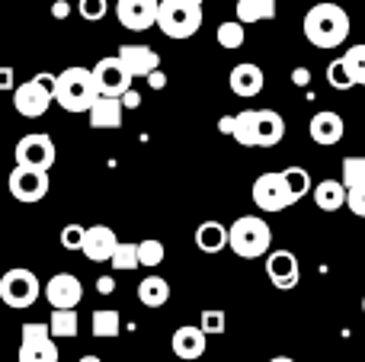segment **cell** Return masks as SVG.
<instances>
[{
    "instance_id": "cell-32",
    "label": "cell",
    "mask_w": 365,
    "mask_h": 362,
    "mask_svg": "<svg viewBox=\"0 0 365 362\" xmlns=\"http://www.w3.org/2000/svg\"><path fill=\"white\" fill-rule=\"evenodd\" d=\"M113 269H119V273H132V269H138L141 263H138V244H132V241H119V247H115V254H113Z\"/></svg>"
},
{
    "instance_id": "cell-6",
    "label": "cell",
    "mask_w": 365,
    "mask_h": 362,
    "mask_svg": "<svg viewBox=\"0 0 365 362\" xmlns=\"http://www.w3.org/2000/svg\"><path fill=\"white\" fill-rule=\"evenodd\" d=\"M158 29L167 38H192L202 29V6L195 4H170L160 0L158 10Z\"/></svg>"
},
{
    "instance_id": "cell-18",
    "label": "cell",
    "mask_w": 365,
    "mask_h": 362,
    "mask_svg": "<svg viewBox=\"0 0 365 362\" xmlns=\"http://www.w3.org/2000/svg\"><path fill=\"white\" fill-rule=\"evenodd\" d=\"M227 83H231V90L237 96L250 100V96H257L259 90L266 87V74H263V68H259V64L244 61V64H234V68H231V77H227Z\"/></svg>"
},
{
    "instance_id": "cell-46",
    "label": "cell",
    "mask_w": 365,
    "mask_h": 362,
    "mask_svg": "<svg viewBox=\"0 0 365 362\" xmlns=\"http://www.w3.org/2000/svg\"><path fill=\"white\" fill-rule=\"evenodd\" d=\"M295 83H308V71H304V68L295 71Z\"/></svg>"
},
{
    "instance_id": "cell-21",
    "label": "cell",
    "mask_w": 365,
    "mask_h": 362,
    "mask_svg": "<svg viewBox=\"0 0 365 362\" xmlns=\"http://www.w3.org/2000/svg\"><path fill=\"white\" fill-rule=\"evenodd\" d=\"M122 113H125L122 100H115V96H100V100L93 103V109L87 113V119L93 128H119Z\"/></svg>"
},
{
    "instance_id": "cell-14",
    "label": "cell",
    "mask_w": 365,
    "mask_h": 362,
    "mask_svg": "<svg viewBox=\"0 0 365 362\" xmlns=\"http://www.w3.org/2000/svg\"><path fill=\"white\" fill-rule=\"evenodd\" d=\"M266 276L276 289L289 292V289L298 286V276H302V267H298V257L292 250H272L266 254Z\"/></svg>"
},
{
    "instance_id": "cell-10",
    "label": "cell",
    "mask_w": 365,
    "mask_h": 362,
    "mask_svg": "<svg viewBox=\"0 0 365 362\" xmlns=\"http://www.w3.org/2000/svg\"><path fill=\"white\" fill-rule=\"evenodd\" d=\"M93 83H96V93L100 96H115V100H122V96L132 90V77H128V71L122 68L119 58H100V61L93 64Z\"/></svg>"
},
{
    "instance_id": "cell-4",
    "label": "cell",
    "mask_w": 365,
    "mask_h": 362,
    "mask_svg": "<svg viewBox=\"0 0 365 362\" xmlns=\"http://www.w3.org/2000/svg\"><path fill=\"white\" fill-rule=\"evenodd\" d=\"M51 87H55V77L51 74H36L32 81L16 83V90H13V109L23 119H42L51 109V103H55Z\"/></svg>"
},
{
    "instance_id": "cell-31",
    "label": "cell",
    "mask_w": 365,
    "mask_h": 362,
    "mask_svg": "<svg viewBox=\"0 0 365 362\" xmlns=\"http://www.w3.org/2000/svg\"><path fill=\"white\" fill-rule=\"evenodd\" d=\"M340 183L346 186V190H359V186H365V154H356V157L343 160Z\"/></svg>"
},
{
    "instance_id": "cell-47",
    "label": "cell",
    "mask_w": 365,
    "mask_h": 362,
    "mask_svg": "<svg viewBox=\"0 0 365 362\" xmlns=\"http://www.w3.org/2000/svg\"><path fill=\"white\" fill-rule=\"evenodd\" d=\"M170 4H195V6H202V0H170Z\"/></svg>"
},
{
    "instance_id": "cell-22",
    "label": "cell",
    "mask_w": 365,
    "mask_h": 362,
    "mask_svg": "<svg viewBox=\"0 0 365 362\" xmlns=\"http://www.w3.org/2000/svg\"><path fill=\"white\" fill-rule=\"evenodd\" d=\"M195 247H199L202 254H221V250L227 247V228L221 222H215V218L202 222L199 228H195Z\"/></svg>"
},
{
    "instance_id": "cell-44",
    "label": "cell",
    "mask_w": 365,
    "mask_h": 362,
    "mask_svg": "<svg viewBox=\"0 0 365 362\" xmlns=\"http://www.w3.org/2000/svg\"><path fill=\"white\" fill-rule=\"evenodd\" d=\"M122 106H125V109H138L141 106V93H138V90H128V93L122 96Z\"/></svg>"
},
{
    "instance_id": "cell-36",
    "label": "cell",
    "mask_w": 365,
    "mask_h": 362,
    "mask_svg": "<svg viewBox=\"0 0 365 362\" xmlns=\"http://www.w3.org/2000/svg\"><path fill=\"white\" fill-rule=\"evenodd\" d=\"M327 83L336 87V90H353L356 87L353 77H349V71H346V64H343V58H336V61L327 64Z\"/></svg>"
},
{
    "instance_id": "cell-19",
    "label": "cell",
    "mask_w": 365,
    "mask_h": 362,
    "mask_svg": "<svg viewBox=\"0 0 365 362\" xmlns=\"http://www.w3.org/2000/svg\"><path fill=\"white\" fill-rule=\"evenodd\" d=\"M208 346V337L199 331V324H182L173 331L170 337V350L177 359H199Z\"/></svg>"
},
{
    "instance_id": "cell-12",
    "label": "cell",
    "mask_w": 365,
    "mask_h": 362,
    "mask_svg": "<svg viewBox=\"0 0 365 362\" xmlns=\"http://www.w3.org/2000/svg\"><path fill=\"white\" fill-rule=\"evenodd\" d=\"M158 10L160 0H115V19L122 29L145 32L158 26Z\"/></svg>"
},
{
    "instance_id": "cell-33",
    "label": "cell",
    "mask_w": 365,
    "mask_h": 362,
    "mask_svg": "<svg viewBox=\"0 0 365 362\" xmlns=\"http://www.w3.org/2000/svg\"><path fill=\"white\" fill-rule=\"evenodd\" d=\"M340 58H343V64H346L356 87H365V45H353V48H346Z\"/></svg>"
},
{
    "instance_id": "cell-28",
    "label": "cell",
    "mask_w": 365,
    "mask_h": 362,
    "mask_svg": "<svg viewBox=\"0 0 365 362\" xmlns=\"http://www.w3.org/2000/svg\"><path fill=\"white\" fill-rule=\"evenodd\" d=\"M77 327H81V321H77V311L74 308H68V311H51V321H48V331H51V337H61V340H68V337H77Z\"/></svg>"
},
{
    "instance_id": "cell-7",
    "label": "cell",
    "mask_w": 365,
    "mask_h": 362,
    "mask_svg": "<svg viewBox=\"0 0 365 362\" xmlns=\"http://www.w3.org/2000/svg\"><path fill=\"white\" fill-rule=\"evenodd\" d=\"M13 157H16V167H29V170H45L48 173L55 167V141L48 138L45 132H32V135H23L13 148Z\"/></svg>"
},
{
    "instance_id": "cell-9",
    "label": "cell",
    "mask_w": 365,
    "mask_h": 362,
    "mask_svg": "<svg viewBox=\"0 0 365 362\" xmlns=\"http://www.w3.org/2000/svg\"><path fill=\"white\" fill-rule=\"evenodd\" d=\"M250 196H253V205H257L259 212H282V209H289V205H295L289 196V186H285L282 170L259 173V177L253 180Z\"/></svg>"
},
{
    "instance_id": "cell-39",
    "label": "cell",
    "mask_w": 365,
    "mask_h": 362,
    "mask_svg": "<svg viewBox=\"0 0 365 362\" xmlns=\"http://www.w3.org/2000/svg\"><path fill=\"white\" fill-rule=\"evenodd\" d=\"M346 209L353 212V215L365 218V186H359V190H346Z\"/></svg>"
},
{
    "instance_id": "cell-5",
    "label": "cell",
    "mask_w": 365,
    "mask_h": 362,
    "mask_svg": "<svg viewBox=\"0 0 365 362\" xmlns=\"http://www.w3.org/2000/svg\"><path fill=\"white\" fill-rule=\"evenodd\" d=\"M38 295H42V282H38V276L32 269L13 267L0 276V301L6 308H16V311L32 308L38 301Z\"/></svg>"
},
{
    "instance_id": "cell-37",
    "label": "cell",
    "mask_w": 365,
    "mask_h": 362,
    "mask_svg": "<svg viewBox=\"0 0 365 362\" xmlns=\"http://www.w3.org/2000/svg\"><path fill=\"white\" fill-rule=\"evenodd\" d=\"M83 234H87V228L83 224H64L61 228V247L64 250H81L83 247Z\"/></svg>"
},
{
    "instance_id": "cell-41",
    "label": "cell",
    "mask_w": 365,
    "mask_h": 362,
    "mask_svg": "<svg viewBox=\"0 0 365 362\" xmlns=\"http://www.w3.org/2000/svg\"><path fill=\"white\" fill-rule=\"evenodd\" d=\"M96 292H100V295H113L115 292V279H113V276H100V279H96Z\"/></svg>"
},
{
    "instance_id": "cell-43",
    "label": "cell",
    "mask_w": 365,
    "mask_h": 362,
    "mask_svg": "<svg viewBox=\"0 0 365 362\" xmlns=\"http://www.w3.org/2000/svg\"><path fill=\"white\" fill-rule=\"evenodd\" d=\"M148 87H151V90H164L167 87V74H164V71H154V74L148 77Z\"/></svg>"
},
{
    "instance_id": "cell-35",
    "label": "cell",
    "mask_w": 365,
    "mask_h": 362,
    "mask_svg": "<svg viewBox=\"0 0 365 362\" xmlns=\"http://www.w3.org/2000/svg\"><path fill=\"white\" fill-rule=\"evenodd\" d=\"M225 324H227V318H225V311L221 308H205V311L199 314V331L205 333H225Z\"/></svg>"
},
{
    "instance_id": "cell-13",
    "label": "cell",
    "mask_w": 365,
    "mask_h": 362,
    "mask_svg": "<svg viewBox=\"0 0 365 362\" xmlns=\"http://www.w3.org/2000/svg\"><path fill=\"white\" fill-rule=\"evenodd\" d=\"M45 299H48L51 311H68V308H77L83 299V286L74 273H55L48 282H45Z\"/></svg>"
},
{
    "instance_id": "cell-11",
    "label": "cell",
    "mask_w": 365,
    "mask_h": 362,
    "mask_svg": "<svg viewBox=\"0 0 365 362\" xmlns=\"http://www.w3.org/2000/svg\"><path fill=\"white\" fill-rule=\"evenodd\" d=\"M6 186H10V196L16 199V202H26V205L42 202V199L48 196V173L29 170V167H13Z\"/></svg>"
},
{
    "instance_id": "cell-48",
    "label": "cell",
    "mask_w": 365,
    "mask_h": 362,
    "mask_svg": "<svg viewBox=\"0 0 365 362\" xmlns=\"http://www.w3.org/2000/svg\"><path fill=\"white\" fill-rule=\"evenodd\" d=\"M269 362H295V359H292V356H272Z\"/></svg>"
},
{
    "instance_id": "cell-23",
    "label": "cell",
    "mask_w": 365,
    "mask_h": 362,
    "mask_svg": "<svg viewBox=\"0 0 365 362\" xmlns=\"http://www.w3.org/2000/svg\"><path fill=\"white\" fill-rule=\"evenodd\" d=\"M314 205L321 212H336L346 205V186L340 180H321L314 186Z\"/></svg>"
},
{
    "instance_id": "cell-40",
    "label": "cell",
    "mask_w": 365,
    "mask_h": 362,
    "mask_svg": "<svg viewBox=\"0 0 365 362\" xmlns=\"http://www.w3.org/2000/svg\"><path fill=\"white\" fill-rule=\"evenodd\" d=\"M71 10H74V6H71L68 0H55V4H51V16L55 19H68Z\"/></svg>"
},
{
    "instance_id": "cell-16",
    "label": "cell",
    "mask_w": 365,
    "mask_h": 362,
    "mask_svg": "<svg viewBox=\"0 0 365 362\" xmlns=\"http://www.w3.org/2000/svg\"><path fill=\"white\" fill-rule=\"evenodd\" d=\"M308 132H311V141H314V145L330 148V145H340V141H343L346 122H343V115L334 113V109H321V113L311 115Z\"/></svg>"
},
{
    "instance_id": "cell-34",
    "label": "cell",
    "mask_w": 365,
    "mask_h": 362,
    "mask_svg": "<svg viewBox=\"0 0 365 362\" xmlns=\"http://www.w3.org/2000/svg\"><path fill=\"white\" fill-rule=\"evenodd\" d=\"M164 244L158 241V237H148V241H141L138 244V263L141 267H160V263H164Z\"/></svg>"
},
{
    "instance_id": "cell-3",
    "label": "cell",
    "mask_w": 365,
    "mask_h": 362,
    "mask_svg": "<svg viewBox=\"0 0 365 362\" xmlns=\"http://www.w3.org/2000/svg\"><path fill=\"white\" fill-rule=\"evenodd\" d=\"M227 247L240 260H259L272 247V231L259 215H240L227 228Z\"/></svg>"
},
{
    "instance_id": "cell-27",
    "label": "cell",
    "mask_w": 365,
    "mask_h": 362,
    "mask_svg": "<svg viewBox=\"0 0 365 362\" xmlns=\"http://www.w3.org/2000/svg\"><path fill=\"white\" fill-rule=\"evenodd\" d=\"M234 141L244 148H257V109H244L234 115Z\"/></svg>"
},
{
    "instance_id": "cell-25",
    "label": "cell",
    "mask_w": 365,
    "mask_h": 362,
    "mask_svg": "<svg viewBox=\"0 0 365 362\" xmlns=\"http://www.w3.org/2000/svg\"><path fill=\"white\" fill-rule=\"evenodd\" d=\"M237 23L250 26V23H266L276 16V0H237Z\"/></svg>"
},
{
    "instance_id": "cell-24",
    "label": "cell",
    "mask_w": 365,
    "mask_h": 362,
    "mask_svg": "<svg viewBox=\"0 0 365 362\" xmlns=\"http://www.w3.org/2000/svg\"><path fill=\"white\" fill-rule=\"evenodd\" d=\"M138 301L145 308H164L170 301V282L160 276H148L138 282Z\"/></svg>"
},
{
    "instance_id": "cell-50",
    "label": "cell",
    "mask_w": 365,
    "mask_h": 362,
    "mask_svg": "<svg viewBox=\"0 0 365 362\" xmlns=\"http://www.w3.org/2000/svg\"><path fill=\"white\" fill-rule=\"evenodd\" d=\"M362 314H365V295H362Z\"/></svg>"
},
{
    "instance_id": "cell-20",
    "label": "cell",
    "mask_w": 365,
    "mask_h": 362,
    "mask_svg": "<svg viewBox=\"0 0 365 362\" xmlns=\"http://www.w3.org/2000/svg\"><path fill=\"white\" fill-rule=\"evenodd\" d=\"M285 138V119L276 109H257V148H276Z\"/></svg>"
},
{
    "instance_id": "cell-30",
    "label": "cell",
    "mask_w": 365,
    "mask_h": 362,
    "mask_svg": "<svg viewBox=\"0 0 365 362\" xmlns=\"http://www.w3.org/2000/svg\"><path fill=\"white\" fill-rule=\"evenodd\" d=\"M282 177H285V186H289L292 202H298V199L308 196V190H311V173L304 170V167H285Z\"/></svg>"
},
{
    "instance_id": "cell-45",
    "label": "cell",
    "mask_w": 365,
    "mask_h": 362,
    "mask_svg": "<svg viewBox=\"0 0 365 362\" xmlns=\"http://www.w3.org/2000/svg\"><path fill=\"white\" fill-rule=\"evenodd\" d=\"M218 128H221V135H234V115H221Z\"/></svg>"
},
{
    "instance_id": "cell-38",
    "label": "cell",
    "mask_w": 365,
    "mask_h": 362,
    "mask_svg": "<svg viewBox=\"0 0 365 362\" xmlns=\"http://www.w3.org/2000/svg\"><path fill=\"white\" fill-rule=\"evenodd\" d=\"M106 10H109V0H81V4H77V13H81L83 19H90V23L103 19Z\"/></svg>"
},
{
    "instance_id": "cell-49",
    "label": "cell",
    "mask_w": 365,
    "mask_h": 362,
    "mask_svg": "<svg viewBox=\"0 0 365 362\" xmlns=\"http://www.w3.org/2000/svg\"><path fill=\"white\" fill-rule=\"evenodd\" d=\"M81 362H103V359H100V356H83Z\"/></svg>"
},
{
    "instance_id": "cell-17",
    "label": "cell",
    "mask_w": 365,
    "mask_h": 362,
    "mask_svg": "<svg viewBox=\"0 0 365 362\" xmlns=\"http://www.w3.org/2000/svg\"><path fill=\"white\" fill-rule=\"evenodd\" d=\"M115 247H119V237H115V231L109 228V224H93V228H87V234H83V257L93 263H109L115 254Z\"/></svg>"
},
{
    "instance_id": "cell-8",
    "label": "cell",
    "mask_w": 365,
    "mask_h": 362,
    "mask_svg": "<svg viewBox=\"0 0 365 362\" xmlns=\"http://www.w3.org/2000/svg\"><path fill=\"white\" fill-rule=\"evenodd\" d=\"M16 362H58V346L45 321L23 324V340H19Z\"/></svg>"
},
{
    "instance_id": "cell-1",
    "label": "cell",
    "mask_w": 365,
    "mask_h": 362,
    "mask_svg": "<svg viewBox=\"0 0 365 362\" xmlns=\"http://www.w3.org/2000/svg\"><path fill=\"white\" fill-rule=\"evenodd\" d=\"M304 38H308L314 48H340L343 42L349 38V13L343 10L340 4H330V0H324V4H314L308 13H304Z\"/></svg>"
},
{
    "instance_id": "cell-2",
    "label": "cell",
    "mask_w": 365,
    "mask_h": 362,
    "mask_svg": "<svg viewBox=\"0 0 365 362\" xmlns=\"http://www.w3.org/2000/svg\"><path fill=\"white\" fill-rule=\"evenodd\" d=\"M55 103L64 113H90L93 103L100 100L93 83V71L90 68H64L55 77V87H51Z\"/></svg>"
},
{
    "instance_id": "cell-15",
    "label": "cell",
    "mask_w": 365,
    "mask_h": 362,
    "mask_svg": "<svg viewBox=\"0 0 365 362\" xmlns=\"http://www.w3.org/2000/svg\"><path fill=\"white\" fill-rule=\"evenodd\" d=\"M115 58L128 71V77H151L154 71H160V55L151 45H119Z\"/></svg>"
},
{
    "instance_id": "cell-26",
    "label": "cell",
    "mask_w": 365,
    "mask_h": 362,
    "mask_svg": "<svg viewBox=\"0 0 365 362\" xmlns=\"http://www.w3.org/2000/svg\"><path fill=\"white\" fill-rule=\"evenodd\" d=\"M90 327H93V337L113 340L122 333V314L115 308H96L93 318H90Z\"/></svg>"
},
{
    "instance_id": "cell-42",
    "label": "cell",
    "mask_w": 365,
    "mask_h": 362,
    "mask_svg": "<svg viewBox=\"0 0 365 362\" xmlns=\"http://www.w3.org/2000/svg\"><path fill=\"white\" fill-rule=\"evenodd\" d=\"M0 90H16V81H13V68H0Z\"/></svg>"
},
{
    "instance_id": "cell-29",
    "label": "cell",
    "mask_w": 365,
    "mask_h": 362,
    "mask_svg": "<svg viewBox=\"0 0 365 362\" xmlns=\"http://www.w3.org/2000/svg\"><path fill=\"white\" fill-rule=\"evenodd\" d=\"M215 38H218L221 48L227 51H237L240 45H244L247 32H244V23H237V19H225V23L218 26V32H215Z\"/></svg>"
}]
</instances>
